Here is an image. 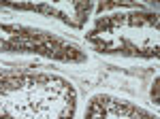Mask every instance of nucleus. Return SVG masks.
<instances>
[{
  "mask_svg": "<svg viewBox=\"0 0 160 119\" xmlns=\"http://www.w3.org/2000/svg\"><path fill=\"white\" fill-rule=\"evenodd\" d=\"M0 64V119H73L75 85L56 72Z\"/></svg>",
  "mask_w": 160,
  "mask_h": 119,
  "instance_id": "1",
  "label": "nucleus"
},
{
  "mask_svg": "<svg viewBox=\"0 0 160 119\" xmlns=\"http://www.w3.org/2000/svg\"><path fill=\"white\" fill-rule=\"evenodd\" d=\"M158 13L145 9L143 4L120 13L98 15L86 32V43L102 55L158 60Z\"/></svg>",
  "mask_w": 160,
  "mask_h": 119,
  "instance_id": "2",
  "label": "nucleus"
},
{
  "mask_svg": "<svg viewBox=\"0 0 160 119\" xmlns=\"http://www.w3.org/2000/svg\"><path fill=\"white\" fill-rule=\"evenodd\" d=\"M0 53H32L64 64H86L88 53L73 40L34 26L0 21Z\"/></svg>",
  "mask_w": 160,
  "mask_h": 119,
  "instance_id": "3",
  "label": "nucleus"
},
{
  "mask_svg": "<svg viewBox=\"0 0 160 119\" xmlns=\"http://www.w3.org/2000/svg\"><path fill=\"white\" fill-rule=\"evenodd\" d=\"M0 9L7 11H28V13H38L45 17H56L62 24L71 26L75 30L86 28V21L94 11V2L83 0V2H0Z\"/></svg>",
  "mask_w": 160,
  "mask_h": 119,
  "instance_id": "4",
  "label": "nucleus"
},
{
  "mask_svg": "<svg viewBox=\"0 0 160 119\" xmlns=\"http://www.w3.org/2000/svg\"><path fill=\"white\" fill-rule=\"evenodd\" d=\"M83 119H158L139 104L111 94H94L86 104Z\"/></svg>",
  "mask_w": 160,
  "mask_h": 119,
  "instance_id": "5",
  "label": "nucleus"
},
{
  "mask_svg": "<svg viewBox=\"0 0 160 119\" xmlns=\"http://www.w3.org/2000/svg\"><path fill=\"white\" fill-rule=\"evenodd\" d=\"M158 83H160V79H158V74L154 77V85H152V102L158 107L160 104V98H158Z\"/></svg>",
  "mask_w": 160,
  "mask_h": 119,
  "instance_id": "6",
  "label": "nucleus"
}]
</instances>
